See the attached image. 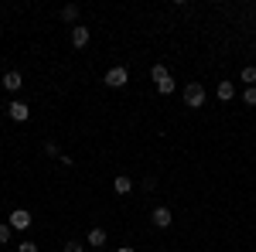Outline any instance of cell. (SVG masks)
<instances>
[{
	"mask_svg": "<svg viewBox=\"0 0 256 252\" xmlns=\"http://www.w3.org/2000/svg\"><path fill=\"white\" fill-rule=\"evenodd\" d=\"M62 252H82V242H65V249Z\"/></svg>",
	"mask_w": 256,
	"mask_h": 252,
	"instance_id": "18",
	"label": "cell"
},
{
	"mask_svg": "<svg viewBox=\"0 0 256 252\" xmlns=\"http://www.w3.org/2000/svg\"><path fill=\"white\" fill-rule=\"evenodd\" d=\"M10 225H14V229H28V225H31V215L24 212V208L10 212Z\"/></svg>",
	"mask_w": 256,
	"mask_h": 252,
	"instance_id": "8",
	"label": "cell"
},
{
	"mask_svg": "<svg viewBox=\"0 0 256 252\" xmlns=\"http://www.w3.org/2000/svg\"><path fill=\"white\" fill-rule=\"evenodd\" d=\"M10 229L14 225H0V242H10Z\"/></svg>",
	"mask_w": 256,
	"mask_h": 252,
	"instance_id": "16",
	"label": "cell"
},
{
	"mask_svg": "<svg viewBox=\"0 0 256 252\" xmlns=\"http://www.w3.org/2000/svg\"><path fill=\"white\" fill-rule=\"evenodd\" d=\"M242 102H246V106H256V85H250V89L242 92Z\"/></svg>",
	"mask_w": 256,
	"mask_h": 252,
	"instance_id": "14",
	"label": "cell"
},
{
	"mask_svg": "<svg viewBox=\"0 0 256 252\" xmlns=\"http://www.w3.org/2000/svg\"><path fill=\"white\" fill-rule=\"evenodd\" d=\"M239 78H242L246 85H256V68H253V65H246V68H242V75H239Z\"/></svg>",
	"mask_w": 256,
	"mask_h": 252,
	"instance_id": "12",
	"label": "cell"
},
{
	"mask_svg": "<svg viewBox=\"0 0 256 252\" xmlns=\"http://www.w3.org/2000/svg\"><path fill=\"white\" fill-rule=\"evenodd\" d=\"M28 116H31L28 102H10V119H18V123H24Z\"/></svg>",
	"mask_w": 256,
	"mask_h": 252,
	"instance_id": "7",
	"label": "cell"
},
{
	"mask_svg": "<svg viewBox=\"0 0 256 252\" xmlns=\"http://www.w3.org/2000/svg\"><path fill=\"white\" fill-rule=\"evenodd\" d=\"M232 96H236V85H232V82H218V99L229 102Z\"/></svg>",
	"mask_w": 256,
	"mask_h": 252,
	"instance_id": "10",
	"label": "cell"
},
{
	"mask_svg": "<svg viewBox=\"0 0 256 252\" xmlns=\"http://www.w3.org/2000/svg\"><path fill=\"white\" fill-rule=\"evenodd\" d=\"M76 17H79V7H76V3H68V7L62 10V20H76Z\"/></svg>",
	"mask_w": 256,
	"mask_h": 252,
	"instance_id": "13",
	"label": "cell"
},
{
	"mask_svg": "<svg viewBox=\"0 0 256 252\" xmlns=\"http://www.w3.org/2000/svg\"><path fill=\"white\" fill-rule=\"evenodd\" d=\"M150 78H154V82L160 85L164 78H171V75H168V68H164V65H154V68H150Z\"/></svg>",
	"mask_w": 256,
	"mask_h": 252,
	"instance_id": "11",
	"label": "cell"
},
{
	"mask_svg": "<svg viewBox=\"0 0 256 252\" xmlns=\"http://www.w3.org/2000/svg\"><path fill=\"white\" fill-rule=\"evenodd\" d=\"M158 92H164V96H171V92H174V82H171V78H164V82L158 85Z\"/></svg>",
	"mask_w": 256,
	"mask_h": 252,
	"instance_id": "15",
	"label": "cell"
},
{
	"mask_svg": "<svg viewBox=\"0 0 256 252\" xmlns=\"http://www.w3.org/2000/svg\"><path fill=\"white\" fill-rule=\"evenodd\" d=\"M184 102H188L192 109H202V106H205V85H202V82H188V85H184Z\"/></svg>",
	"mask_w": 256,
	"mask_h": 252,
	"instance_id": "1",
	"label": "cell"
},
{
	"mask_svg": "<svg viewBox=\"0 0 256 252\" xmlns=\"http://www.w3.org/2000/svg\"><path fill=\"white\" fill-rule=\"evenodd\" d=\"M126 82H130V72H126L123 65H120V68H110V72H106V85H110V89H123Z\"/></svg>",
	"mask_w": 256,
	"mask_h": 252,
	"instance_id": "2",
	"label": "cell"
},
{
	"mask_svg": "<svg viewBox=\"0 0 256 252\" xmlns=\"http://www.w3.org/2000/svg\"><path fill=\"white\" fill-rule=\"evenodd\" d=\"M20 85H24V78H20V72H14V68H10V72L4 75V89H7V92H18Z\"/></svg>",
	"mask_w": 256,
	"mask_h": 252,
	"instance_id": "4",
	"label": "cell"
},
{
	"mask_svg": "<svg viewBox=\"0 0 256 252\" xmlns=\"http://www.w3.org/2000/svg\"><path fill=\"white\" fill-rule=\"evenodd\" d=\"M113 191H116L120 198H123V194H130V191H134V181H130L126 174H116V181H113Z\"/></svg>",
	"mask_w": 256,
	"mask_h": 252,
	"instance_id": "5",
	"label": "cell"
},
{
	"mask_svg": "<svg viewBox=\"0 0 256 252\" xmlns=\"http://www.w3.org/2000/svg\"><path fill=\"white\" fill-rule=\"evenodd\" d=\"M18 252H38V246H34V242H20Z\"/></svg>",
	"mask_w": 256,
	"mask_h": 252,
	"instance_id": "17",
	"label": "cell"
},
{
	"mask_svg": "<svg viewBox=\"0 0 256 252\" xmlns=\"http://www.w3.org/2000/svg\"><path fill=\"white\" fill-rule=\"evenodd\" d=\"M116 252H137V249H134V246H120Z\"/></svg>",
	"mask_w": 256,
	"mask_h": 252,
	"instance_id": "19",
	"label": "cell"
},
{
	"mask_svg": "<svg viewBox=\"0 0 256 252\" xmlns=\"http://www.w3.org/2000/svg\"><path fill=\"white\" fill-rule=\"evenodd\" d=\"M89 246H106V229H89Z\"/></svg>",
	"mask_w": 256,
	"mask_h": 252,
	"instance_id": "9",
	"label": "cell"
},
{
	"mask_svg": "<svg viewBox=\"0 0 256 252\" xmlns=\"http://www.w3.org/2000/svg\"><path fill=\"white\" fill-rule=\"evenodd\" d=\"M89 38H92V34H89V27H72V44H76V48H86Z\"/></svg>",
	"mask_w": 256,
	"mask_h": 252,
	"instance_id": "6",
	"label": "cell"
},
{
	"mask_svg": "<svg viewBox=\"0 0 256 252\" xmlns=\"http://www.w3.org/2000/svg\"><path fill=\"white\" fill-rule=\"evenodd\" d=\"M150 222H154L158 229H168V225L174 222V215H171V208H164V205H160V208H154V215H150Z\"/></svg>",
	"mask_w": 256,
	"mask_h": 252,
	"instance_id": "3",
	"label": "cell"
}]
</instances>
